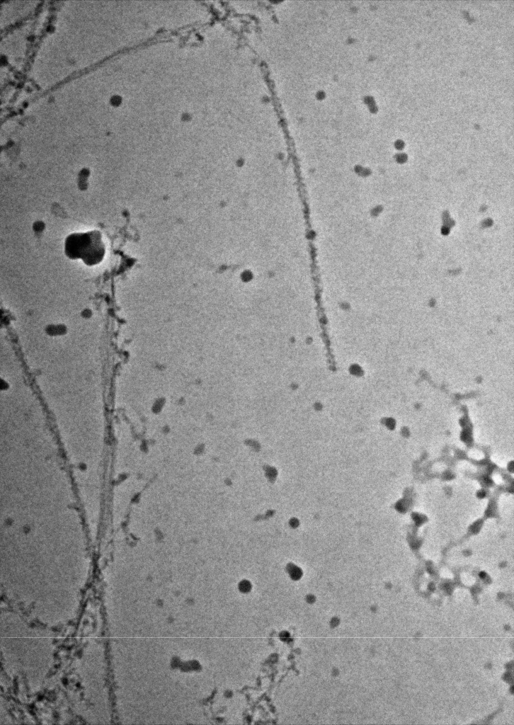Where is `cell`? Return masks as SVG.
I'll return each instance as SVG.
<instances>
[{
  "instance_id": "1",
  "label": "cell",
  "mask_w": 514,
  "mask_h": 725,
  "mask_svg": "<svg viewBox=\"0 0 514 725\" xmlns=\"http://www.w3.org/2000/svg\"><path fill=\"white\" fill-rule=\"evenodd\" d=\"M64 253L70 259H81L88 266L100 263L105 256V246L98 230L72 233L64 241Z\"/></svg>"
}]
</instances>
